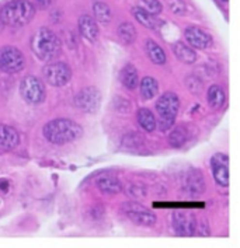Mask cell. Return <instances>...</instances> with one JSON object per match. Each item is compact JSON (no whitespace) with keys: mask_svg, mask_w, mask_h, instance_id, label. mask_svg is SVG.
<instances>
[{"mask_svg":"<svg viewBox=\"0 0 240 248\" xmlns=\"http://www.w3.org/2000/svg\"><path fill=\"white\" fill-rule=\"evenodd\" d=\"M184 188L188 194L191 195H201L205 189L204 177L198 170H191L187 172L184 180Z\"/></svg>","mask_w":240,"mask_h":248,"instance_id":"obj_13","label":"cell"},{"mask_svg":"<svg viewBox=\"0 0 240 248\" xmlns=\"http://www.w3.org/2000/svg\"><path fill=\"white\" fill-rule=\"evenodd\" d=\"M225 93L219 87V86H211L208 90V103L213 109H219L222 108V105L225 104Z\"/></svg>","mask_w":240,"mask_h":248,"instance_id":"obj_23","label":"cell"},{"mask_svg":"<svg viewBox=\"0 0 240 248\" xmlns=\"http://www.w3.org/2000/svg\"><path fill=\"white\" fill-rule=\"evenodd\" d=\"M184 37H186L187 42L195 49H207L212 45L211 35L200 27H188L184 32Z\"/></svg>","mask_w":240,"mask_h":248,"instance_id":"obj_12","label":"cell"},{"mask_svg":"<svg viewBox=\"0 0 240 248\" xmlns=\"http://www.w3.org/2000/svg\"><path fill=\"white\" fill-rule=\"evenodd\" d=\"M167 4L174 14H178V16L186 14V3L183 0H167Z\"/></svg>","mask_w":240,"mask_h":248,"instance_id":"obj_28","label":"cell"},{"mask_svg":"<svg viewBox=\"0 0 240 248\" xmlns=\"http://www.w3.org/2000/svg\"><path fill=\"white\" fill-rule=\"evenodd\" d=\"M97 186L106 194H118L122 191L121 183L114 177H104L97 181Z\"/></svg>","mask_w":240,"mask_h":248,"instance_id":"obj_22","label":"cell"},{"mask_svg":"<svg viewBox=\"0 0 240 248\" xmlns=\"http://www.w3.org/2000/svg\"><path fill=\"white\" fill-rule=\"evenodd\" d=\"M20 142V135L9 125H0V149L14 150Z\"/></svg>","mask_w":240,"mask_h":248,"instance_id":"obj_14","label":"cell"},{"mask_svg":"<svg viewBox=\"0 0 240 248\" xmlns=\"http://www.w3.org/2000/svg\"><path fill=\"white\" fill-rule=\"evenodd\" d=\"M79 31L83 38L90 42H96L98 38V27L90 16H81L79 18Z\"/></svg>","mask_w":240,"mask_h":248,"instance_id":"obj_15","label":"cell"},{"mask_svg":"<svg viewBox=\"0 0 240 248\" xmlns=\"http://www.w3.org/2000/svg\"><path fill=\"white\" fill-rule=\"evenodd\" d=\"M35 14V6L30 0H13L0 10V21L4 26L23 27Z\"/></svg>","mask_w":240,"mask_h":248,"instance_id":"obj_3","label":"cell"},{"mask_svg":"<svg viewBox=\"0 0 240 248\" xmlns=\"http://www.w3.org/2000/svg\"><path fill=\"white\" fill-rule=\"evenodd\" d=\"M44 136L53 144H66L83 135L81 126L70 119H55L44 126Z\"/></svg>","mask_w":240,"mask_h":248,"instance_id":"obj_2","label":"cell"},{"mask_svg":"<svg viewBox=\"0 0 240 248\" xmlns=\"http://www.w3.org/2000/svg\"><path fill=\"white\" fill-rule=\"evenodd\" d=\"M187 140V131L186 128H183V126H178V128H176L172 133H170V136H169V143L174 146V147H180V146H183V144L186 143Z\"/></svg>","mask_w":240,"mask_h":248,"instance_id":"obj_26","label":"cell"},{"mask_svg":"<svg viewBox=\"0 0 240 248\" xmlns=\"http://www.w3.org/2000/svg\"><path fill=\"white\" fill-rule=\"evenodd\" d=\"M141 1H142L144 9L147 10L149 13L156 16V14H159L161 12V3L159 0H141Z\"/></svg>","mask_w":240,"mask_h":248,"instance_id":"obj_27","label":"cell"},{"mask_svg":"<svg viewBox=\"0 0 240 248\" xmlns=\"http://www.w3.org/2000/svg\"><path fill=\"white\" fill-rule=\"evenodd\" d=\"M26 66L24 55L14 46H4L0 51V69L6 73H17Z\"/></svg>","mask_w":240,"mask_h":248,"instance_id":"obj_6","label":"cell"},{"mask_svg":"<svg viewBox=\"0 0 240 248\" xmlns=\"http://www.w3.org/2000/svg\"><path fill=\"white\" fill-rule=\"evenodd\" d=\"M93 12L98 23H101L104 26L110 23V20H111V9L107 6L106 3H101V1L94 3Z\"/></svg>","mask_w":240,"mask_h":248,"instance_id":"obj_24","label":"cell"},{"mask_svg":"<svg viewBox=\"0 0 240 248\" xmlns=\"http://www.w3.org/2000/svg\"><path fill=\"white\" fill-rule=\"evenodd\" d=\"M178 108H180V101L176 93H164L156 101V111L159 115L161 131H167L169 128H172L174 119L177 117Z\"/></svg>","mask_w":240,"mask_h":248,"instance_id":"obj_4","label":"cell"},{"mask_svg":"<svg viewBox=\"0 0 240 248\" xmlns=\"http://www.w3.org/2000/svg\"><path fill=\"white\" fill-rule=\"evenodd\" d=\"M31 49L40 61L52 62L61 55L62 42L49 28L42 27L31 39Z\"/></svg>","mask_w":240,"mask_h":248,"instance_id":"obj_1","label":"cell"},{"mask_svg":"<svg viewBox=\"0 0 240 248\" xmlns=\"http://www.w3.org/2000/svg\"><path fill=\"white\" fill-rule=\"evenodd\" d=\"M0 188L3 189V192H7V181H1L0 183Z\"/></svg>","mask_w":240,"mask_h":248,"instance_id":"obj_30","label":"cell"},{"mask_svg":"<svg viewBox=\"0 0 240 248\" xmlns=\"http://www.w3.org/2000/svg\"><path fill=\"white\" fill-rule=\"evenodd\" d=\"M129 195L133 196L135 199H142V198H145V191H144V188H141L138 185H132L129 188Z\"/></svg>","mask_w":240,"mask_h":248,"instance_id":"obj_29","label":"cell"},{"mask_svg":"<svg viewBox=\"0 0 240 248\" xmlns=\"http://www.w3.org/2000/svg\"><path fill=\"white\" fill-rule=\"evenodd\" d=\"M159 90V86H158V81L155 78H142L141 81V94L145 100H152Z\"/></svg>","mask_w":240,"mask_h":248,"instance_id":"obj_21","label":"cell"},{"mask_svg":"<svg viewBox=\"0 0 240 248\" xmlns=\"http://www.w3.org/2000/svg\"><path fill=\"white\" fill-rule=\"evenodd\" d=\"M20 94L28 104H41L45 100V89L40 78L26 76L20 84Z\"/></svg>","mask_w":240,"mask_h":248,"instance_id":"obj_5","label":"cell"},{"mask_svg":"<svg viewBox=\"0 0 240 248\" xmlns=\"http://www.w3.org/2000/svg\"><path fill=\"white\" fill-rule=\"evenodd\" d=\"M44 78L53 87H62L69 83L72 78V72L66 63L53 62L44 69Z\"/></svg>","mask_w":240,"mask_h":248,"instance_id":"obj_7","label":"cell"},{"mask_svg":"<svg viewBox=\"0 0 240 248\" xmlns=\"http://www.w3.org/2000/svg\"><path fill=\"white\" fill-rule=\"evenodd\" d=\"M118 37L127 45L132 44L135 38H136V30H135V27L131 23H122V24H120V27H118Z\"/></svg>","mask_w":240,"mask_h":248,"instance_id":"obj_25","label":"cell"},{"mask_svg":"<svg viewBox=\"0 0 240 248\" xmlns=\"http://www.w3.org/2000/svg\"><path fill=\"white\" fill-rule=\"evenodd\" d=\"M211 167L215 183L221 186L229 185V157L226 155L218 153L211 160Z\"/></svg>","mask_w":240,"mask_h":248,"instance_id":"obj_11","label":"cell"},{"mask_svg":"<svg viewBox=\"0 0 240 248\" xmlns=\"http://www.w3.org/2000/svg\"><path fill=\"white\" fill-rule=\"evenodd\" d=\"M101 103V94L96 87H86L75 97V105L84 112H94Z\"/></svg>","mask_w":240,"mask_h":248,"instance_id":"obj_9","label":"cell"},{"mask_svg":"<svg viewBox=\"0 0 240 248\" xmlns=\"http://www.w3.org/2000/svg\"><path fill=\"white\" fill-rule=\"evenodd\" d=\"M125 215L128 216V219L133 222L138 226H145V227H150L156 223V216L153 212H150L142 205H138L135 202L127 203L124 206Z\"/></svg>","mask_w":240,"mask_h":248,"instance_id":"obj_8","label":"cell"},{"mask_svg":"<svg viewBox=\"0 0 240 248\" xmlns=\"http://www.w3.org/2000/svg\"><path fill=\"white\" fill-rule=\"evenodd\" d=\"M138 122L146 132H153L156 129V125H158L156 118L147 108H142L138 111Z\"/></svg>","mask_w":240,"mask_h":248,"instance_id":"obj_20","label":"cell"},{"mask_svg":"<svg viewBox=\"0 0 240 248\" xmlns=\"http://www.w3.org/2000/svg\"><path fill=\"white\" fill-rule=\"evenodd\" d=\"M146 52L147 56L150 58V61L156 65H163L166 63V52L163 51V48L160 46L158 42H155L153 39H147L146 41Z\"/></svg>","mask_w":240,"mask_h":248,"instance_id":"obj_18","label":"cell"},{"mask_svg":"<svg viewBox=\"0 0 240 248\" xmlns=\"http://www.w3.org/2000/svg\"><path fill=\"white\" fill-rule=\"evenodd\" d=\"M121 83L129 89L133 90L138 87V83H139V78H138V72L132 65H127L122 70H121Z\"/></svg>","mask_w":240,"mask_h":248,"instance_id":"obj_19","label":"cell"},{"mask_svg":"<svg viewBox=\"0 0 240 248\" xmlns=\"http://www.w3.org/2000/svg\"><path fill=\"white\" fill-rule=\"evenodd\" d=\"M173 51L174 55H176V58H177L180 62H183V63H194V62L197 61V53H195V51L191 49L190 46L184 45L183 42L174 44Z\"/></svg>","mask_w":240,"mask_h":248,"instance_id":"obj_17","label":"cell"},{"mask_svg":"<svg viewBox=\"0 0 240 248\" xmlns=\"http://www.w3.org/2000/svg\"><path fill=\"white\" fill-rule=\"evenodd\" d=\"M222 1H227V0H222Z\"/></svg>","mask_w":240,"mask_h":248,"instance_id":"obj_31","label":"cell"},{"mask_svg":"<svg viewBox=\"0 0 240 248\" xmlns=\"http://www.w3.org/2000/svg\"><path fill=\"white\" fill-rule=\"evenodd\" d=\"M132 14L142 26L146 27L149 30H156L159 27V21L155 18V14L149 13L144 7H133Z\"/></svg>","mask_w":240,"mask_h":248,"instance_id":"obj_16","label":"cell"},{"mask_svg":"<svg viewBox=\"0 0 240 248\" xmlns=\"http://www.w3.org/2000/svg\"><path fill=\"white\" fill-rule=\"evenodd\" d=\"M174 230L180 235H192L197 230V219L190 212H176L172 217Z\"/></svg>","mask_w":240,"mask_h":248,"instance_id":"obj_10","label":"cell"}]
</instances>
